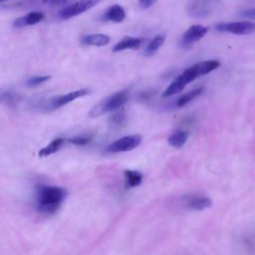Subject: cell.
<instances>
[{
  "label": "cell",
  "mask_w": 255,
  "mask_h": 255,
  "mask_svg": "<svg viewBox=\"0 0 255 255\" xmlns=\"http://www.w3.org/2000/svg\"><path fill=\"white\" fill-rule=\"evenodd\" d=\"M220 62L216 60H207L194 64L193 66L184 70L178 75L163 91L162 97L166 98L180 93L188 84L193 82L196 78L209 74L210 72L219 68Z\"/></svg>",
  "instance_id": "cell-1"
},
{
  "label": "cell",
  "mask_w": 255,
  "mask_h": 255,
  "mask_svg": "<svg viewBox=\"0 0 255 255\" xmlns=\"http://www.w3.org/2000/svg\"><path fill=\"white\" fill-rule=\"evenodd\" d=\"M67 196V189L57 185L40 184L36 188L35 206L43 214H54L58 211Z\"/></svg>",
  "instance_id": "cell-2"
},
{
  "label": "cell",
  "mask_w": 255,
  "mask_h": 255,
  "mask_svg": "<svg viewBox=\"0 0 255 255\" xmlns=\"http://www.w3.org/2000/svg\"><path fill=\"white\" fill-rule=\"evenodd\" d=\"M129 97V90L125 89L122 91H119L108 98L101 101L99 104L94 106L91 111L89 112L90 118H98L103 116L106 113L114 112L123 107L126 102L128 100Z\"/></svg>",
  "instance_id": "cell-3"
},
{
  "label": "cell",
  "mask_w": 255,
  "mask_h": 255,
  "mask_svg": "<svg viewBox=\"0 0 255 255\" xmlns=\"http://www.w3.org/2000/svg\"><path fill=\"white\" fill-rule=\"evenodd\" d=\"M102 1L103 0H76L69 5L64 6L58 12V17L62 20L71 19L92 9Z\"/></svg>",
  "instance_id": "cell-4"
},
{
  "label": "cell",
  "mask_w": 255,
  "mask_h": 255,
  "mask_svg": "<svg viewBox=\"0 0 255 255\" xmlns=\"http://www.w3.org/2000/svg\"><path fill=\"white\" fill-rule=\"evenodd\" d=\"M218 32H226L234 35H248L255 32V23L249 20L235 22H221L216 24Z\"/></svg>",
  "instance_id": "cell-5"
},
{
  "label": "cell",
  "mask_w": 255,
  "mask_h": 255,
  "mask_svg": "<svg viewBox=\"0 0 255 255\" xmlns=\"http://www.w3.org/2000/svg\"><path fill=\"white\" fill-rule=\"evenodd\" d=\"M90 93V90L87 89V88H83V89H80V90H77V91H73V92H70L68 94H65V95H61V96H58V97H55V98H52L50 99L47 104H46V109L48 111H53V110H57V109H60L62 108L63 106L69 104L70 102H73L79 98H82L84 96H87L88 94Z\"/></svg>",
  "instance_id": "cell-6"
},
{
  "label": "cell",
  "mask_w": 255,
  "mask_h": 255,
  "mask_svg": "<svg viewBox=\"0 0 255 255\" xmlns=\"http://www.w3.org/2000/svg\"><path fill=\"white\" fill-rule=\"evenodd\" d=\"M141 142V136L139 134H129L123 136L107 147V150L110 152H121V151H128L139 145Z\"/></svg>",
  "instance_id": "cell-7"
},
{
  "label": "cell",
  "mask_w": 255,
  "mask_h": 255,
  "mask_svg": "<svg viewBox=\"0 0 255 255\" xmlns=\"http://www.w3.org/2000/svg\"><path fill=\"white\" fill-rule=\"evenodd\" d=\"M208 32V27L194 24L191 25L181 36L180 39V46L181 47H189L193 45L195 42L202 39Z\"/></svg>",
  "instance_id": "cell-8"
},
{
  "label": "cell",
  "mask_w": 255,
  "mask_h": 255,
  "mask_svg": "<svg viewBox=\"0 0 255 255\" xmlns=\"http://www.w3.org/2000/svg\"><path fill=\"white\" fill-rule=\"evenodd\" d=\"M184 201H185V206L193 210H203L211 207L212 205V200L209 197L203 196V195H197V194L188 195L184 199Z\"/></svg>",
  "instance_id": "cell-9"
},
{
  "label": "cell",
  "mask_w": 255,
  "mask_h": 255,
  "mask_svg": "<svg viewBox=\"0 0 255 255\" xmlns=\"http://www.w3.org/2000/svg\"><path fill=\"white\" fill-rule=\"evenodd\" d=\"M44 19V14L40 11H32L29 12L13 21V27L15 28H23L31 25H35L40 23Z\"/></svg>",
  "instance_id": "cell-10"
},
{
  "label": "cell",
  "mask_w": 255,
  "mask_h": 255,
  "mask_svg": "<svg viewBox=\"0 0 255 255\" xmlns=\"http://www.w3.org/2000/svg\"><path fill=\"white\" fill-rule=\"evenodd\" d=\"M144 42V39L138 37H125L113 47V52H121L125 50H136Z\"/></svg>",
  "instance_id": "cell-11"
},
{
  "label": "cell",
  "mask_w": 255,
  "mask_h": 255,
  "mask_svg": "<svg viewBox=\"0 0 255 255\" xmlns=\"http://www.w3.org/2000/svg\"><path fill=\"white\" fill-rule=\"evenodd\" d=\"M126 18V11L123 6L119 4L112 5L109 7L102 16V20L104 21H111L115 23H121Z\"/></svg>",
  "instance_id": "cell-12"
},
{
  "label": "cell",
  "mask_w": 255,
  "mask_h": 255,
  "mask_svg": "<svg viewBox=\"0 0 255 255\" xmlns=\"http://www.w3.org/2000/svg\"><path fill=\"white\" fill-rule=\"evenodd\" d=\"M209 0H192L188 4V13L192 17L203 18L209 13V6L207 4Z\"/></svg>",
  "instance_id": "cell-13"
},
{
  "label": "cell",
  "mask_w": 255,
  "mask_h": 255,
  "mask_svg": "<svg viewBox=\"0 0 255 255\" xmlns=\"http://www.w3.org/2000/svg\"><path fill=\"white\" fill-rule=\"evenodd\" d=\"M111 38L106 34H89L85 35L81 38V42L84 45L87 46H96V47H102L106 46L110 43Z\"/></svg>",
  "instance_id": "cell-14"
},
{
  "label": "cell",
  "mask_w": 255,
  "mask_h": 255,
  "mask_svg": "<svg viewBox=\"0 0 255 255\" xmlns=\"http://www.w3.org/2000/svg\"><path fill=\"white\" fill-rule=\"evenodd\" d=\"M188 131L184 130V129H178L175 132H173L167 139V142L170 146L175 147V148H180L182 147L185 142L188 139Z\"/></svg>",
  "instance_id": "cell-15"
},
{
  "label": "cell",
  "mask_w": 255,
  "mask_h": 255,
  "mask_svg": "<svg viewBox=\"0 0 255 255\" xmlns=\"http://www.w3.org/2000/svg\"><path fill=\"white\" fill-rule=\"evenodd\" d=\"M164 40H165V36L163 34H159L153 37L144 48V51H143L144 55L145 56L154 55L157 52V50L162 46V44L164 43Z\"/></svg>",
  "instance_id": "cell-16"
},
{
  "label": "cell",
  "mask_w": 255,
  "mask_h": 255,
  "mask_svg": "<svg viewBox=\"0 0 255 255\" xmlns=\"http://www.w3.org/2000/svg\"><path fill=\"white\" fill-rule=\"evenodd\" d=\"M64 142H65V139L63 137H58V138L52 140L48 145H46L45 147H43L39 150V152H38L39 156L46 157L48 155H51V154L57 152L61 148V146L64 144Z\"/></svg>",
  "instance_id": "cell-17"
},
{
  "label": "cell",
  "mask_w": 255,
  "mask_h": 255,
  "mask_svg": "<svg viewBox=\"0 0 255 255\" xmlns=\"http://www.w3.org/2000/svg\"><path fill=\"white\" fill-rule=\"evenodd\" d=\"M125 179L127 187L132 188L139 185L142 181V174L137 170H125Z\"/></svg>",
  "instance_id": "cell-18"
},
{
  "label": "cell",
  "mask_w": 255,
  "mask_h": 255,
  "mask_svg": "<svg viewBox=\"0 0 255 255\" xmlns=\"http://www.w3.org/2000/svg\"><path fill=\"white\" fill-rule=\"evenodd\" d=\"M203 92V88H197V89H194L190 92H188L187 94H184L182 96H180L176 103H175V106L177 108H182L184 106H186L189 102H191L192 100H194L195 98H197L198 96H200Z\"/></svg>",
  "instance_id": "cell-19"
},
{
  "label": "cell",
  "mask_w": 255,
  "mask_h": 255,
  "mask_svg": "<svg viewBox=\"0 0 255 255\" xmlns=\"http://www.w3.org/2000/svg\"><path fill=\"white\" fill-rule=\"evenodd\" d=\"M51 79V76L45 75V76H35L32 78H29L26 80V85L28 87H36L39 86Z\"/></svg>",
  "instance_id": "cell-20"
},
{
  "label": "cell",
  "mask_w": 255,
  "mask_h": 255,
  "mask_svg": "<svg viewBox=\"0 0 255 255\" xmlns=\"http://www.w3.org/2000/svg\"><path fill=\"white\" fill-rule=\"evenodd\" d=\"M92 137L87 135H77L74 137H71L68 139L69 143L75 144V145H86L91 141Z\"/></svg>",
  "instance_id": "cell-21"
},
{
  "label": "cell",
  "mask_w": 255,
  "mask_h": 255,
  "mask_svg": "<svg viewBox=\"0 0 255 255\" xmlns=\"http://www.w3.org/2000/svg\"><path fill=\"white\" fill-rule=\"evenodd\" d=\"M238 16L247 20H255V7L239 12Z\"/></svg>",
  "instance_id": "cell-22"
},
{
  "label": "cell",
  "mask_w": 255,
  "mask_h": 255,
  "mask_svg": "<svg viewBox=\"0 0 255 255\" xmlns=\"http://www.w3.org/2000/svg\"><path fill=\"white\" fill-rule=\"evenodd\" d=\"M125 120V116L123 113H117L113 116V118L111 119V122L113 125H116V126H119L122 124V122Z\"/></svg>",
  "instance_id": "cell-23"
},
{
  "label": "cell",
  "mask_w": 255,
  "mask_h": 255,
  "mask_svg": "<svg viewBox=\"0 0 255 255\" xmlns=\"http://www.w3.org/2000/svg\"><path fill=\"white\" fill-rule=\"evenodd\" d=\"M41 2L51 6H64L68 4V0H41Z\"/></svg>",
  "instance_id": "cell-24"
},
{
  "label": "cell",
  "mask_w": 255,
  "mask_h": 255,
  "mask_svg": "<svg viewBox=\"0 0 255 255\" xmlns=\"http://www.w3.org/2000/svg\"><path fill=\"white\" fill-rule=\"evenodd\" d=\"M155 2L156 0H138V3L142 9L150 8Z\"/></svg>",
  "instance_id": "cell-25"
},
{
  "label": "cell",
  "mask_w": 255,
  "mask_h": 255,
  "mask_svg": "<svg viewBox=\"0 0 255 255\" xmlns=\"http://www.w3.org/2000/svg\"><path fill=\"white\" fill-rule=\"evenodd\" d=\"M1 1V3H3V2H5V1H8V0H0Z\"/></svg>",
  "instance_id": "cell-26"
},
{
  "label": "cell",
  "mask_w": 255,
  "mask_h": 255,
  "mask_svg": "<svg viewBox=\"0 0 255 255\" xmlns=\"http://www.w3.org/2000/svg\"><path fill=\"white\" fill-rule=\"evenodd\" d=\"M70 1H76V0H68V3H69Z\"/></svg>",
  "instance_id": "cell-27"
}]
</instances>
